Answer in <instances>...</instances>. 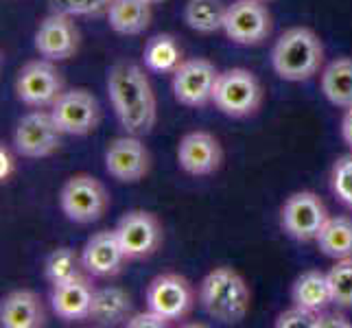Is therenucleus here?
I'll list each match as a JSON object with an SVG mask.
<instances>
[{"label": "nucleus", "instance_id": "obj_6", "mask_svg": "<svg viewBox=\"0 0 352 328\" xmlns=\"http://www.w3.org/2000/svg\"><path fill=\"white\" fill-rule=\"evenodd\" d=\"M14 90L20 103L33 109H46L64 94L66 83L55 62L40 57L31 59L18 70Z\"/></svg>", "mask_w": 352, "mask_h": 328}, {"label": "nucleus", "instance_id": "obj_17", "mask_svg": "<svg viewBox=\"0 0 352 328\" xmlns=\"http://www.w3.org/2000/svg\"><path fill=\"white\" fill-rule=\"evenodd\" d=\"M127 254L116 237V230H101L92 234L81 250V263L86 274L94 278H112L125 267Z\"/></svg>", "mask_w": 352, "mask_h": 328}, {"label": "nucleus", "instance_id": "obj_20", "mask_svg": "<svg viewBox=\"0 0 352 328\" xmlns=\"http://www.w3.org/2000/svg\"><path fill=\"white\" fill-rule=\"evenodd\" d=\"M149 0H112L107 9V24L118 35H140L149 29L153 18Z\"/></svg>", "mask_w": 352, "mask_h": 328}, {"label": "nucleus", "instance_id": "obj_34", "mask_svg": "<svg viewBox=\"0 0 352 328\" xmlns=\"http://www.w3.org/2000/svg\"><path fill=\"white\" fill-rule=\"evenodd\" d=\"M16 151V149H14ZM14 151H11L9 147H0V179L7 182L11 175L16 173V155Z\"/></svg>", "mask_w": 352, "mask_h": 328}, {"label": "nucleus", "instance_id": "obj_33", "mask_svg": "<svg viewBox=\"0 0 352 328\" xmlns=\"http://www.w3.org/2000/svg\"><path fill=\"white\" fill-rule=\"evenodd\" d=\"M315 328H352V322H348V318L342 313L322 311L318 313V324H315Z\"/></svg>", "mask_w": 352, "mask_h": 328}, {"label": "nucleus", "instance_id": "obj_24", "mask_svg": "<svg viewBox=\"0 0 352 328\" xmlns=\"http://www.w3.org/2000/svg\"><path fill=\"white\" fill-rule=\"evenodd\" d=\"M322 92L326 101L335 107H352V59L337 57L322 72Z\"/></svg>", "mask_w": 352, "mask_h": 328}, {"label": "nucleus", "instance_id": "obj_22", "mask_svg": "<svg viewBox=\"0 0 352 328\" xmlns=\"http://www.w3.org/2000/svg\"><path fill=\"white\" fill-rule=\"evenodd\" d=\"M291 300L298 307H305L309 311L322 313L333 305V291L329 283V274H322L318 270H309L302 276H298V281L294 283L291 289Z\"/></svg>", "mask_w": 352, "mask_h": 328}, {"label": "nucleus", "instance_id": "obj_9", "mask_svg": "<svg viewBox=\"0 0 352 328\" xmlns=\"http://www.w3.org/2000/svg\"><path fill=\"white\" fill-rule=\"evenodd\" d=\"M326 204L311 190H298L289 195L280 210L283 230L296 241L309 243L320 237L324 223L329 221Z\"/></svg>", "mask_w": 352, "mask_h": 328}, {"label": "nucleus", "instance_id": "obj_4", "mask_svg": "<svg viewBox=\"0 0 352 328\" xmlns=\"http://www.w3.org/2000/svg\"><path fill=\"white\" fill-rule=\"evenodd\" d=\"M212 105L230 118H248L263 105V86L248 68H228L217 79Z\"/></svg>", "mask_w": 352, "mask_h": 328}, {"label": "nucleus", "instance_id": "obj_16", "mask_svg": "<svg viewBox=\"0 0 352 328\" xmlns=\"http://www.w3.org/2000/svg\"><path fill=\"white\" fill-rule=\"evenodd\" d=\"M177 162L192 177L212 175L223 164V149L210 131H188L177 144Z\"/></svg>", "mask_w": 352, "mask_h": 328}, {"label": "nucleus", "instance_id": "obj_18", "mask_svg": "<svg viewBox=\"0 0 352 328\" xmlns=\"http://www.w3.org/2000/svg\"><path fill=\"white\" fill-rule=\"evenodd\" d=\"M90 274H81L66 283L53 285L51 291V309L64 322H83L90 320V309L94 300V285L90 283Z\"/></svg>", "mask_w": 352, "mask_h": 328}, {"label": "nucleus", "instance_id": "obj_1", "mask_svg": "<svg viewBox=\"0 0 352 328\" xmlns=\"http://www.w3.org/2000/svg\"><path fill=\"white\" fill-rule=\"evenodd\" d=\"M107 94L120 127L133 136H147L157 120V101L142 66L118 62L107 70Z\"/></svg>", "mask_w": 352, "mask_h": 328}, {"label": "nucleus", "instance_id": "obj_25", "mask_svg": "<svg viewBox=\"0 0 352 328\" xmlns=\"http://www.w3.org/2000/svg\"><path fill=\"white\" fill-rule=\"evenodd\" d=\"M320 252L333 261L352 256V219L350 217H329L320 237L315 239Z\"/></svg>", "mask_w": 352, "mask_h": 328}, {"label": "nucleus", "instance_id": "obj_23", "mask_svg": "<svg viewBox=\"0 0 352 328\" xmlns=\"http://www.w3.org/2000/svg\"><path fill=\"white\" fill-rule=\"evenodd\" d=\"M182 62H184L182 46L171 33H157L144 44L142 64L151 72H157V75H173Z\"/></svg>", "mask_w": 352, "mask_h": 328}, {"label": "nucleus", "instance_id": "obj_35", "mask_svg": "<svg viewBox=\"0 0 352 328\" xmlns=\"http://www.w3.org/2000/svg\"><path fill=\"white\" fill-rule=\"evenodd\" d=\"M342 138L348 144V149L352 151V107H348L342 118Z\"/></svg>", "mask_w": 352, "mask_h": 328}, {"label": "nucleus", "instance_id": "obj_11", "mask_svg": "<svg viewBox=\"0 0 352 328\" xmlns=\"http://www.w3.org/2000/svg\"><path fill=\"white\" fill-rule=\"evenodd\" d=\"M223 33L241 46H258L272 35V14L261 0H234L228 5Z\"/></svg>", "mask_w": 352, "mask_h": 328}, {"label": "nucleus", "instance_id": "obj_10", "mask_svg": "<svg viewBox=\"0 0 352 328\" xmlns=\"http://www.w3.org/2000/svg\"><path fill=\"white\" fill-rule=\"evenodd\" d=\"M48 109L66 136H88L101 123L99 101L86 88L64 90V94Z\"/></svg>", "mask_w": 352, "mask_h": 328}, {"label": "nucleus", "instance_id": "obj_13", "mask_svg": "<svg viewBox=\"0 0 352 328\" xmlns=\"http://www.w3.org/2000/svg\"><path fill=\"white\" fill-rule=\"evenodd\" d=\"M151 168V153L140 136L125 133L114 138L105 149V171L120 184H136L144 179Z\"/></svg>", "mask_w": 352, "mask_h": 328}, {"label": "nucleus", "instance_id": "obj_7", "mask_svg": "<svg viewBox=\"0 0 352 328\" xmlns=\"http://www.w3.org/2000/svg\"><path fill=\"white\" fill-rule=\"evenodd\" d=\"M64 131L57 127L51 109H33L24 114L14 129V149L20 157L40 160L51 157L62 147Z\"/></svg>", "mask_w": 352, "mask_h": 328}, {"label": "nucleus", "instance_id": "obj_28", "mask_svg": "<svg viewBox=\"0 0 352 328\" xmlns=\"http://www.w3.org/2000/svg\"><path fill=\"white\" fill-rule=\"evenodd\" d=\"M333 305L337 309H352V256L335 261L329 272Z\"/></svg>", "mask_w": 352, "mask_h": 328}, {"label": "nucleus", "instance_id": "obj_3", "mask_svg": "<svg viewBox=\"0 0 352 328\" xmlns=\"http://www.w3.org/2000/svg\"><path fill=\"white\" fill-rule=\"evenodd\" d=\"M324 64V44L320 35L307 27H291L272 48L274 72L285 81H307Z\"/></svg>", "mask_w": 352, "mask_h": 328}, {"label": "nucleus", "instance_id": "obj_27", "mask_svg": "<svg viewBox=\"0 0 352 328\" xmlns=\"http://www.w3.org/2000/svg\"><path fill=\"white\" fill-rule=\"evenodd\" d=\"M81 274H86L81 263V254H77L72 248H57L48 254V259L44 263V276L51 285H59L77 278Z\"/></svg>", "mask_w": 352, "mask_h": 328}, {"label": "nucleus", "instance_id": "obj_14", "mask_svg": "<svg viewBox=\"0 0 352 328\" xmlns=\"http://www.w3.org/2000/svg\"><path fill=\"white\" fill-rule=\"evenodd\" d=\"M147 307L157 311L168 322L184 320L195 307V289L179 274H160L147 285Z\"/></svg>", "mask_w": 352, "mask_h": 328}, {"label": "nucleus", "instance_id": "obj_32", "mask_svg": "<svg viewBox=\"0 0 352 328\" xmlns=\"http://www.w3.org/2000/svg\"><path fill=\"white\" fill-rule=\"evenodd\" d=\"M171 324L173 322H168L164 315H160V313L149 309V307L144 313H133L131 318L125 322V326H129V328H166Z\"/></svg>", "mask_w": 352, "mask_h": 328}, {"label": "nucleus", "instance_id": "obj_15", "mask_svg": "<svg viewBox=\"0 0 352 328\" xmlns=\"http://www.w3.org/2000/svg\"><path fill=\"white\" fill-rule=\"evenodd\" d=\"M33 44L40 57L51 62H66L79 51V29L72 22V16L53 11L40 22Z\"/></svg>", "mask_w": 352, "mask_h": 328}, {"label": "nucleus", "instance_id": "obj_12", "mask_svg": "<svg viewBox=\"0 0 352 328\" xmlns=\"http://www.w3.org/2000/svg\"><path fill=\"white\" fill-rule=\"evenodd\" d=\"M116 237L129 261L149 259L162 245V223L149 210H129L118 219Z\"/></svg>", "mask_w": 352, "mask_h": 328}, {"label": "nucleus", "instance_id": "obj_5", "mask_svg": "<svg viewBox=\"0 0 352 328\" xmlns=\"http://www.w3.org/2000/svg\"><path fill=\"white\" fill-rule=\"evenodd\" d=\"M59 208L66 215L68 221L88 226L103 219L110 208V195L107 188L88 173H77L64 182L59 190Z\"/></svg>", "mask_w": 352, "mask_h": 328}, {"label": "nucleus", "instance_id": "obj_29", "mask_svg": "<svg viewBox=\"0 0 352 328\" xmlns=\"http://www.w3.org/2000/svg\"><path fill=\"white\" fill-rule=\"evenodd\" d=\"M331 188L335 193V197L342 201L348 210H352V153L342 155L333 164Z\"/></svg>", "mask_w": 352, "mask_h": 328}, {"label": "nucleus", "instance_id": "obj_36", "mask_svg": "<svg viewBox=\"0 0 352 328\" xmlns=\"http://www.w3.org/2000/svg\"><path fill=\"white\" fill-rule=\"evenodd\" d=\"M149 3H151V5L155 7V5H162V3H164V0H149Z\"/></svg>", "mask_w": 352, "mask_h": 328}, {"label": "nucleus", "instance_id": "obj_2", "mask_svg": "<svg viewBox=\"0 0 352 328\" xmlns=\"http://www.w3.org/2000/svg\"><path fill=\"white\" fill-rule=\"evenodd\" d=\"M199 305L214 322L232 326L245 320L252 305V291L232 267H214L199 283Z\"/></svg>", "mask_w": 352, "mask_h": 328}, {"label": "nucleus", "instance_id": "obj_30", "mask_svg": "<svg viewBox=\"0 0 352 328\" xmlns=\"http://www.w3.org/2000/svg\"><path fill=\"white\" fill-rule=\"evenodd\" d=\"M48 3H51V9L57 11V14H66L72 18L77 16L92 18V16L107 14L112 0H48Z\"/></svg>", "mask_w": 352, "mask_h": 328}, {"label": "nucleus", "instance_id": "obj_8", "mask_svg": "<svg viewBox=\"0 0 352 328\" xmlns=\"http://www.w3.org/2000/svg\"><path fill=\"white\" fill-rule=\"evenodd\" d=\"M219 75L221 72L217 70V66L210 59L204 57L184 59L173 72V81H171L175 101L186 107H206L208 103H212Z\"/></svg>", "mask_w": 352, "mask_h": 328}, {"label": "nucleus", "instance_id": "obj_19", "mask_svg": "<svg viewBox=\"0 0 352 328\" xmlns=\"http://www.w3.org/2000/svg\"><path fill=\"white\" fill-rule=\"evenodd\" d=\"M3 328H42L46 324V309L42 298L31 289H16L0 302Z\"/></svg>", "mask_w": 352, "mask_h": 328}, {"label": "nucleus", "instance_id": "obj_26", "mask_svg": "<svg viewBox=\"0 0 352 328\" xmlns=\"http://www.w3.org/2000/svg\"><path fill=\"white\" fill-rule=\"evenodd\" d=\"M228 5L223 0H188L184 7V22L188 29L201 35L223 31Z\"/></svg>", "mask_w": 352, "mask_h": 328}, {"label": "nucleus", "instance_id": "obj_31", "mask_svg": "<svg viewBox=\"0 0 352 328\" xmlns=\"http://www.w3.org/2000/svg\"><path fill=\"white\" fill-rule=\"evenodd\" d=\"M315 324H318V313L298 305L283 311L276 318V328H315Z\"/></svg>", "mask_w": 352, "mask_h": 328}, {"label": "nucleus", "instance_id": "obj_21", "mask_svg": "<svg viewBox=\"0 0 352 328\" xmlns=\"http://www.w3.org/2000/svg\"><path fill=\"white\" fill-rule=\"evenodd\" d=\"M133 315L131 296L120 287H103L94 291L90 322L99 326H116Z\"/></svg>", "mask_w": 352, "mask_h": 328}, {"label": "nucleus", "instance_id": "obj_37", "mask_svg": "<svg viewBox=\"0 0 352 328\" xmlns=\"http://www.w3.org/2000/svg\"><path fill=\"white\" fill-rule=\"evenodd\" d=\"M261 3H272V0H261Z\"/></svg>", "mask_w": 352, "mask_h": 328}]
</instances>
